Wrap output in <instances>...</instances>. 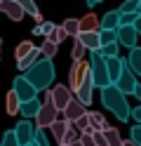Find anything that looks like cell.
<instances>
[{
    "mask_svg": "<svg viewBox=\"0 0 141 146\" xmlns=\"http://www.w3.org/2000/svg\"><path fill=\"white\" fill-rule=\"evenodd\" d=\"M118 12L120 14H139V0H125Z\"/></svg>",
    "mask_w": 141,
    "mask_h": 146,
    "instance_id": "obj_29",
    "label": "cell"
},
{
    "mask_svg": "<svg viewBox=\"0 0 141 146\" xmlns=\"http://www.w3.org/2000/svg\"><path fill=\"white\" fill-rule=\"evenodd\" d=\"M85 113H87V106H85V104H80L78 99L73 97L71 102H68V106L64 108V120H68V123H75V120H78V118H82Z\"/></svg>",
    "mask_w": 141,
    "mask_h": 146,
    "instance_id": "obj_11",
    "label": "cell"
},
{
    "mask_svg": "<svg viewBox=\"0 0 141 146\" xmlns=\"http://www.w3.org/2000/svg\"><path fill=\"white\" fill-rule=\"evenodd\" d=\"M122 64H125V59H120V57H106V71H108L111 85L118 83V78L122 73Z\"/></svg>",
    "mask_w": 141,
    "mask_h": 146,
    "instance_id": "obj_14",
    "label": "cell"
},
{
    "mask_svg": "<svg viewBox=\"0 0 141 146\" xmlns=\"http://www.w3.org/2000/svg\"><path fill=\"white\" fill-rule=\"evenodd\" d=\"M89 78H92V85L97 90H103V87L111 85V78H108V71H106V59L99 57L97 52L89 59Z\"/></svg>",
    "mask_w": 141,
    "mask_h": 146,
    "instance_id": "obj_3",
    "label": "cell"
},
{
    "mask_svg": "<svg viewBox=\"0 0 141 146\" xmlns=\"http://www.w3.org/2000/svg\"><path fill=\"white\" fill-rule=\"evenodd\" d=\"M24 78L38 90V92H40V90H50L52 80H54V64L50 59H40L35 66H31L26 71Z\"/></svg>",
    "mask_w": 141,
    "mask_h": 146,
    "instance_id": "obj_2",
    "label": "cell"
},
{
    "mask_svg": "<svg viewBox=\"0 0 141 146\" xmlns=\"http://www.w3.org/2000/svg\"><path fill=\"white\" fill-rule=\"evenodd\" d=\"M0 146H19L17 137H14V130H7V132L3 134V144H0Z\"/></svg>",
    "mask_w": 141,
    "mask_h": 146,
    "instance_id": "obj_37",
    "label": "cell"
},
{
    "mask_svg": "<svg viewBox=\"0 0 141 146\" xmlns=\"http://www.w3.org/2000/svg\"><path fill=\"white\" fill-rule=\"evenodd\" d=\"M132 118H134V120H136V123L141 125V106H136L134 111H132Z\"/></svg>",
    "mask_w": 141,
    "mask_h": 146,
    "instance_id": "obj_43",
    "label": "cell"
},
{
    "mask_svg": "<svg viewBox=\"0 0 141 146\" xmlns=\"http://www.w3.org/2000/svg\"><path fill=\"white\" fill-rule=\"evenodd\" d=\"M40 102L38 99H31V102H24L21 104V108H19V113L24 115V120H31V118H35L38 115V111H40Z\"/></svg>",
    "mask_w": 141,
    "mask_h": 146,
    "instance_id": "obj_18",
    "label": "cell"
},
{
    "mask_svg": "<svg viewBox=\"0 0 141 146\" xmlns=\"http://www.w3.org/2000/svg\"><path fill=\"white\" fill-rule=\"evenodd\" d=\"M87 120H89V125H92V130H94V132H103V130L108 127L106 118H103L99 111H89V113H87Z\"/></svg>",
    "mask_w": 141,
    "mask_h": 146,
    "instance_id": "obj_21",
    "label": "cell"
},
{
    "mask_svg": "<svg viewBox=\"0 0 141 146\" xmlns=\"http://www.w3.org/2000/svg\"><path fill=\"white\" fill-rule=\"evenodd\" d=\"M115 42L118 45H125V47H136V31L134 26H118L115 31Z\"/></svg>",
    "mask_w": 141,
    "mask_h": 146,
    "instance_id": "obj_10",
    "label": "cell"
},
{
    "mask_svg": "<svg viewBox=\"0 0 141 146\" xmlns=\"http://www.w3.org/2000/svg\"><path fill=\"white\" fill-rule=\"evenodd\" d=\"M89 76V61L87 59H80V61H73V66L68 71V90L75 94L78 87L82 85V80Z\"/></svg>",
    "mask_w": 141,
    "mask_h": 146,
    "instance_id": "obj_5",
    "label": "cell"
},
{
    "mask_svg": "<svg viewBox=\"0 0 141 146\" xmlns=\"http://www.w3.org/2000/svg\"><path fill=\"white\" fill-rule=\"evenodd\" d=\"M47 94H50L52 104H54V108L59 113H64V108L68 106V102L73 99V92L68 90V85H54L52 90H47Z\"/></svg>",
    "mask_w": 141,
    "mask_h": 146,
    "instance_id": "obj_6",
    "label": "cell"
},
{
    "mask_svg": "<svg viewBox=\"0 0 141 146\" xmlns=\"http://www.w3.org/2000/svg\"><path fill=\"white\" fill-rule=\"evenodd\" d=\"M80 21V33H87V31H99V17L94 14V12H87L82 17Z\"/></svg>",
    "mask_w": 141,
    "mask_h": 146,
    "instance_id": "obj_17",
    "label": "cell"
},
{
    "mask_svg": "<svg viewBox=\"0 0 141 146\" xmlns=\"http://www.w3.org/2000/svg\"><path fill=\"white\" fill-rule=\"evenodd\" d=\"M71 57H73V61L87 59V50L82 47V42H80V40H75V42H73V52H71Z\"/></svg>",
    "mask_w": 141,
    "mask_h": 146,
    "instance_id": "obj_31",
    "label": "cell"
},
{
    "mask_svg": "<svg viewBox=\"0 0 141 146\" xmlns=\"http://www.w3.org/2000/svg\"><path fill=\"white\" fill-rule=\"evenodd\" d=\"M132 26H134V31H136V35H141V14L136 17V21L132 24Z\"/></svg>",
    "mask_w": 141,
    "mask_h": 146,
    "instance_id": "obj_45",
    "label": "cell"
},
{
    "mask_svg": "<svg viewBox=\"0 0 141 146\" xmlns=\"http://www.w3.org/2000/svg\"><path fill=\"white\" fill-rule=\"evenodd\" d=\"M0 12H3L7 19H12V21H21L24 19V10L14 3V0H0Z\"/></svg>",
    "mask_w": 141,
    "mask_h": 146,
    "instance_id": "obj_13",
    "label": "cell"
},
{
    "mask_svg": "<svg viewBox=\"0 0 141 146\" xmlns=\"http://www.w3.org/2000/svg\"><path fill=\"white\" fill-rule=\"evenodd\" d=\"M134 97H136L139 102H141V85H136V90H134Z\"/></svg>",
    "mask_w": 141,
    "mask_h": 146,
    "instance_id": "obj_46",
    "label": "cell"
},
{
    "mask_svg": "<svg viewBox=\"0 0 141 146\" xmlns=\"http://www.w3.org/2000/svg\"><path fill=\"white\" fill-rule=\"evenodd\" d=\"M99 3H103V0H97V5H99Z\"/></svg>",
    "mask_w": 141,
    "mask_h": 146,
    "instance_id": "obj_51",
    "label": "cell"
},
{
    "mask_svg": "<svg viewBox=\"0 0 141 146\" xmlns=\"http://www.w3.org/2000/svg\"><path fill=\"white\" fill-rule=\"evenodd\" d=\"M99 42H101V47L113 45L115 42V31H99Z\"/></svg>",
    "mask_w": 141,
    "mask_h": 146,
    "instance_id": "obj_34",
    "label": "cell"
},
{
    "mask_svg": "<svg viewBox=\"0 0 141 146\" xmlns=\"http://www.w3.org/2000/svg\"><path fill=\"white\" fill-rule=\"evenodd\" d=\"M139 14H141V0H139Z\"/></svg>",
    "mask_w": 141,
    "mask_h": 146,
    "instance_id": "obj_50",
    "label": "cell"
},
{
    "mask_svg": "<svg viewBox=\"0 0 141 146\" xmlns=\"http://www.w3.org/2000/svg\"><path fill=\"white\" fill-rule=\"evenodd\" d=\"M33 144H35V146H50V139H47V134H45L42 130H38V132H35Z\"/></svg>",
    "mask_w": 141,
    "mask_h": 146,
    "instance_id": "obj_38",
    "label": "cell"
},
{
    "mask_svg": "<svg viewBox=\"0 0 141 146\" xmlns=\"http://www.w3.org/2000/svg\"><path fill=\"white\" fill-rule=\"evenodd\" d=\"M101 104L108 108V111L118 118V120H129L132 118V108L127 104V97L120 92V90L115 85H108V87H103L101 90Z\"/></svg>",
    "mask_w": 141,
    "mask_h": 146,
    "instance_id": "obj_1",
    "label": "cell"
},
{
    "mask_svg": "<svg viewBox=\"0 0 141 146\" xmlns=\"http://www.w3.org/2000/svg\"><path fill=\"white\" fill-rule=\"evenodd\" d=\"M61 29L66 31V35L78 38V33H80V21H78V19H66V21L61 24Z\"/></svg>",
    "mask_w": 141,
    "mask_h": 146,
    "instance_id": "obj_28",
    "label": "cell"
},
{
    "mask_svg": "<svg viewBox=\"0 0 141 146\" xmlns=\"http://www.w3.org/2000/svg\"><path fill=\"white\" fill-rule=\"evenodd\" d=\"M52 31H54V24H52V21H45V24L40 26V33L45 35V38H50V35H52Z\"/></svg>",
    "mask_w": 141,
    "mask_h": 146,
    "instance_id": "obj_40",
    "label": "cell"
},
{
    "mask_svg": "<svg viewBox=\"0 0 141 146\" xmlns=\"http://www.w3.org/2000/svg\"><path fill=\"white\" fill-rule=\"evenodd\" d=\"M33 21H35V26H42V24H45V19H42V14H40V12H35V14H33Z\"/></svg>",
    "mask_w": 141,
    "mask_h": 146,
    "instance_id": "obj_44",
    "label": "cell"
},
{
    "mask_svg": "<svg viewBox=\"0 0 141 146\" xmlns=\"http://www.w3.org/2000/svg\"><path fill=\"white\" fill-rule=\"evenodd\" d=\"M66 38H68V35H66V31L61 29V26H54V31H52V35H50V38H45V40H52L54 45H59V42H64Z\"/></svg>",
    "mask_w": 141,
    "mask_h": 146,
    "instance_id": "obj_33",
    "label": "cell"
},
{
    "mask_svg": "<svg viewBox=\"0 0 141 146\" xmlns=\"http://www.w3.org/2000/svg\"><path fill=\"white\" fill-rule=\"evenodd\" d=\"M68 127H71V123H68V120H64V118H56V120L50 125V132H52V137H54L56 141H61Z\"/></svg>",
    "mask_w": 141,
    "mask_h": 146,
    "instance_id": "obj_20",
    "label": "cell"
},
{
    "mask_svg": "<svg viewBox=\"0 0 141 146\" xmlns=\"http://www.w3.org/2000/svg\"><path fill=\"white\" fill-rule=\"evenodd\" d=\"M120 26V12L113 10V12H106L99 21V31H118Z\"/></svg>",
    "mask_w": 141,
    "mask_h": 146,
    "instance_id": "obj_16",
    "label": "cell"
},
{
    "mask_svg": "<svg viewBox=\"0 0 141 146\" xmlns=\"http://www.w3.org/2000/svg\"><path fill=\"white\" fill-rule=\"evenodd\" d=\"M75 40H80V42H82V47L87 50L89 54H94V52H99V50H101V42H99V31L78 33V38H75Z\"/></svg>",
    "mask_w": 141,
    "mask_h": 146,
    "instance_id": "obj_12",
    "label": "cell"
},
{
    "mask_svg": "<svg viewBox=\"0 0 141 146\" xmlns=\"http://www.w3.org/2000/svg\"><path fill=\"white\" fill-rule=\"evenodd\" d=\"M129 141L134 144V146H141V125H139V123L132 127V132H129Z\"/></svg>",
    "mask_w": 141,
    "mask_h": 146,
    "instance_id": "obj_36",
    "label": "cell"
},
{
    "mask_svg": "<svg viewBox=\"0 0 141 146\" xmlns=\"http://www.w3.org/2000/svg\"><path fill=\"white\" fill-rule=\"evenodd\" d=\"M78 139H80V132L73 130V127H68V130H66V134H64V139L59 141V146H71L73 141H78Z\"/></svg>",
    "mask_w": 141,
    "mask_h": 146,
    "instance_id": "obj_30",
    "label": "cell"
},
{
    "mask_svg": "<svg viewBox=\"0 0 141 146\" xmlns=\"http://www.w3.org/2000/svg\"><path fill=\"white\" fill-rule=\"evenodd\" d=\"M103 137H106V146H122V137H120V132L115 130V127H106V130H103Z\"/></svg>",
    "mask_w": 141,
    "mask_h": 146,
    "instance_id": "obj_24",
    "label": "cell"
},
{
    "mask_svg": "<svg viewBox=\"0 0 141 146\" xmlns=\"http://www.w3.org/2000/svg\"><path fill=\"white\" fill-rule=\"evenodd\" d=\"M0 45H3V38H0Z\"/></svg>",
    "mask_w": 141,
    "mask_h": 146,
    "instance_id": "obj_52",
    "label": "cell"
},
{
    "mask_svg": "<svg viewBox=\"0 0 141 146\" xmlns=\"http://www.w3.org/2000/svg\"><path fill=\"white\" fill-rule=\"evenodd\" d=\"M94 137V146H106V137H103V132H92Z\"/></svg>",
    "mask_w": 141,
    "mask_h": 146,
    "instance_id": "obj_41",
    "label": "cell"
},
{
    "mask_svg": "<svg viewBox=\"0 0 141 146\" xmlns=\"http://www.w3.org/2000/svg\"><path fill=\"white\" fill-rule=\"evenodd\" d=\"M122 146H134V144H132V141L127 139V141H122Z\"/></svg>",
    "mask_w": 141,
    "mask_h": 146,
    "instance_id": "obj_48",
    "label": "cell"
},
{
    "mask_svg": "<svg viewBox=\"0 0 141 146\" xmlns=\"http://www.w3.org/2000/svg\"><path fill=\"white\" fill-rule=\"evenodd\" d=\"M40 59H42V54H40V50L35 47L31 54H28V57H24L21 61H17V66H19V71H28L31 66H35V64L40 61Z\"/></svg>",
    "mask_w": 141,
    "mask_h": 146,
    "instance_id": "obj_22",
    "label": "cell"
},
{
    "mask_svg": "<svg viewBox=\"0 0 141 146\" xmlns=\"http://www.w3.org/2000/svg\"><path fill=\"white\" fill-rule=\"evenodd\" d=\"M71 146H82V144H80V139H78V141H73V144H71Z\"/></svg>",
    "mask_w": 141,
    "mask_h": 146,
    "instance_id": "obj_49",
    "label": "cell"
},
{
    "mask_svg": "<svg viewBox=\"0 0 141 146\" xmlns=\"http://www.w3.org/2000/svg\"><path fill=\"white\" fill-rule=\"evenodd\" d=\"M19 108H21V102H19V97L9 90V92H7V99H5V111H7V115H17Z\"/></svg>",
    "mask_w": 141,
    "mask_h": 146,
    "instance_id": "obj_23",
    "label": "cell"
},
{
    "mask_svg": "<svg viewBox=\"0 0 141 146\" xmlns=\"http://www.w3.org/2000/svg\"><path fill=\"white\" fill-rule=\"evenodd\" d=\"M80 144L82 146H94V137L92 134H80Z\"/></svg>",
    "mask_w": 141,
    "mask_h": 146,
    "instance_id": "obj_42",
    "label": "cell"
},
{
    "mask_svg": "<svg viewBox=\"0 0 141 146\" xmlns=\"http://www.w3.org/2000/svg\"><path fill=\"white\" fill-rule=\"evenodd\" d=\"M118 47H120V45H118V42H113V45H106V47H101L97 54H99V57H103V59H106V57H118Z\"/></svg>",
    "mask_w": 141,
    "mask_h": 146,
    "instance_id": "obj_35",
    "label": "cell"
},
{
    "mask_svg": "<svg viewBox=\"0 0 141 146\" xmlns=\"http://www.w3.org/2000/svg\"><path fill=\"white\" fill-rule=\"evenodd\" d=\"M38 50H40L42 59H50V61H52V57H56V52H59V45H54L52 40H45Z\"/></svg>",
    "mask_w": 141,
    "mask_h": 146,
    "instance_id": "obj_26",
    "label": "cell"
},
{
    "mask_svg": "<svg viewBox=\"0 0 141 146\" xmlns=\"http://www.w3.org/2000/svg\"><path fill=\"white\" fill-rule=\"evenodd\" d=\"M92 90H94V85H92V78L87 76V78L82 80V85L78 87V92H75L73 97L78 99L80 104H85V106H89V104H92Z\"/></svg>",
    "mask_w": 141,
    "mask_h": 146,
    "instance_id": "obj_15",
    "label": "cell"
},
{
    "mask_svg": "<svg viewBox=\"0 0 141 146\" xmlns=\"http://www.w3.org/2000/svg\"><path fill=\"white\" fill-rule=\"evenodd\" d=\"M56 118H59V111L54 108V104H52V99H50V94H47V99L42 102V106H40V111H38V115L33 118L35 120V130H47Z\"/></svg>",
    "mask_w": 141,
    "mask_h": 146,
    "instance_id": "obj_4",
    "label": "cell"
},
{
    "mask_svg": "<svg viewBox=\"0 0 141 146\" xmlns=\"http://www.w3.org/2000/svg\"><path fill=\"white\" fill-rule=\"evenodd\" d=\"M139 14H120V26H132Z\"/></svg>",
    "mask_w": 141,
    "mask_h": 146,
    "instance_id": "obj_39",
    "label": "cell"
},
{
    "mask_svg": "<svg viewBox=\"0 0 141 146\" xmlns=\"http://www.w3.org/2000/svg\"><path fill=\"white\" fill-rule=\"evenodd\" d=\"M127 64H129L132 73H134L136 78H141V47H132V50H129V59H127Z\"/></svg>",
    "mask_w": 141,
    "mask_h": 146,
    "instance_id": "obj_19",
    "label": "cell"
},
{
    "mask_svg": "<svg viewBox=\"0 0 141 146\" xmlns=\"http://www.w3.org/2000/svg\"><path fill=\"white\" fill-rule=\"evenodd\" d=\"M35 132L38 130H35V125L31 120H19L17 127H14V137H17L19 146H31L33 139H35Z\"/></svg>",
    "mask_w": 141,
    "mask_h": 146,
    "instance_id": "obj_9",
    "label": "cell"
},
{
    "mask_svg": "<svg viewBox=\"0 0 141 146\" xmlns=\"http://www.w3.org/2000/svg\"><path fill=\"white\" fill-rule=\"evenodd\" d=\"M14 3L19 5V7H21V10H24V14H35L38 12V7H35V0H14Z\"/></svg>",
    "mask_w": 141,
    "mask_h": 146,
    "instance_id": "obj_32",
    "label": "cell"
},
{
    "mask_svg": "<svg viewBox=\"0 0 141 146\" xmlns=\"http://www.w3.org/2000/svg\"><path fill=\"white\" fill-rule=\"evenodd\" d=\"M35 50V45L31 42V40H24V42H19L17 45V50H14V57H17V61H21L24 57H28V54H31Z\"/></svg>",
    "mask_w": 141,
    "mask_h": 146,
    "instance_id": "obj_25",
    "label": "cell"
},
{
    "mask_svg": "<svg viewBox=\"0 0 141 146\" xmlns=\"http://www.w3.org/2000/svg\"><path fill=\"white\" fill-rule=\"evenodd\" d=\"M12 92L19 97V102H31V99H38V90L28 83L24 76H17L14 78V85H12Z\"/></svg>",
    "mask_w": 141,
    "mask_h": 146,
    "instance_id": "obj_8",
    "label": "cell"
},
{
    "mask_svg": "<svg viewBox=\"0 0 141 146\" xmlns=\"http://www.w3.org/2000/svg\"><path fill=\"white\" fill-rule=\"evenodd\" d=\"M85 3H87L89 7H94V5H97V0H85Z\"/></svg>",
    "mask_w": 141,
    "mask_h": 146,
    "instance_id": "obj_47",
    "label": "cell"
},
{
    "mask_svg": "<svg viewBox=\"0 0 141 146\" xmlns=\"http://www.w3.org/2000/svg\"><path fill=\"white\" fill-rule=\"evenodd\" d=\"M71 127H73V130H78L80 134H92V132H94L92 125H89V120H87V113H85L82 118H78L75 123H71Z\"/></svg>",
    "mask_w": 141,
    "mask_h": 146,
    "instance_id": "obj_27",
    "label": "cell"
},
{
    "mask_svg": "<svg viewBox=\"0 0 141 146\" xmlns=\"http://www.w3.org/2000/svg\"><path fill=\"white\" fill-rule=\"evenodd\" d=\"M136 85H139V80H136V76L132 73V68H129V64L125 61L122 64V73H120V78H118V83H115V87L120 90L122 94H134V90H136Z\"/></svg>",
    "mask_w": 141,
    "mask_h": 146,
    "instance_id": "obj_7",
    "label": "cell"
}]
</instances>
